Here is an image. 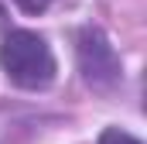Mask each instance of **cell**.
I'll return each mask as SVG.
<instances>
[{
    "instance_id": "2",
    "label": "cell",
    "mask_w": 147,
    "mask_h": 144,
    "mask_svg": "<svg viewBox=\"0 0 147 144\" xmlns=\"http://www.w3.org/2000/svg\"><path fill=\"white\" fill-rule=\"evenodd\" d=\"M75 52H79V72L82 79L99 89V93H110L120 86V58L113 52L110 38L103 35L99 28H82L75 38Z\"/></svg>"
},
{
    "instance_id": "1",
    "label": "cell",
    "mask_w": 147,
    "mask_h": 144,
    "mask_svg": "<svg viewBox=\"0 0 147 144\" xmlns=\"http://www.w3.org/2000/svg\"><path fill=\"white\" fill-rule=\"evenodd\" d=\"M0 65L21 89H45L55 79V55L34 31H10L0 45Z\"/></svg>"
},
{
    "instance_id": "3",
    "label": "cell",
    "mask_w": 147,
    "mask_h": 144,
    "mask_svg": "<svg viewBox=\"0 0 147 144\" xmlns=\"http://www.w3.org/2000/svg\"><path fill=\"white\" fill-rule=\"evenodd\" d=\"M99 144H140L137 137H130L127 130H120V127H110V130H103V137Z\"/></svg>"
},
{
    "instance_id": "4",
    "label": "cell",
    "mask_w": 147,
    "mask_h": 144,
    "mask_svg": "<svg viewBox=\"0 0 147 144\" xmlns=\"http://www.w3.org/2000/svg\"><path fill=\"white\" fill-rule=\"evenodd\" d=\"M14 3H17V7H21L24 14H41V10H45V7H48L51 0H14Z\"/></svg>"
}]
</instances>
